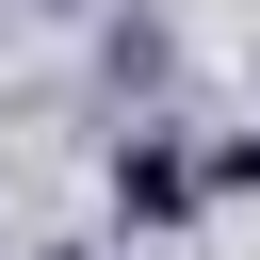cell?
Listing matches in <instances>:
<instances>
[{
	"label": "cell",
	"mask_w": 260,
	"mask_h": 260,
	"mask_svg": "<svg viewBox=\"0 0 260 260\" xmlns=\"http://www.w3.org/2000/svg\"><path fill=\"white\" fill-rule=\"evenodd\" d=\"M195 195H211V179H195V146H162V130H130V146H114V211H146V228H179Z\"/></svg>",
	"instance_id": "1"
}]
</instances>
